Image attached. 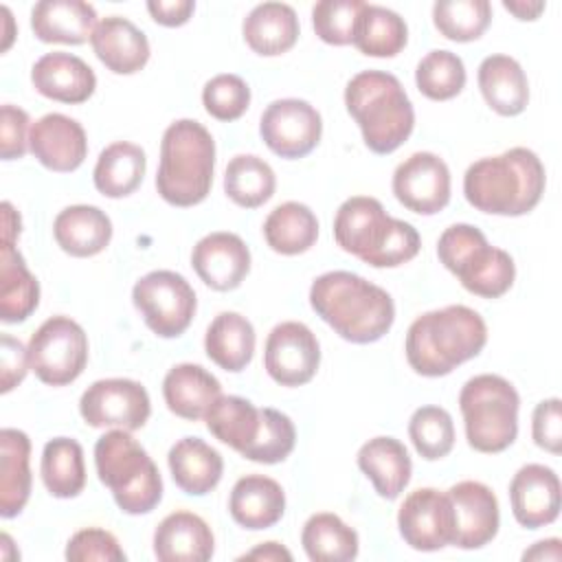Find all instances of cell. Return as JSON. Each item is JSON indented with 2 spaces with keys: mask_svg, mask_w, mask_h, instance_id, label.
I'll use <instances>...</instances> for the list:
<instances>
[{
  "mask_svg": "<svg viewBox=\"0 0 562 562\" xmlns=\"http://www.w3.org/2000/svg\"><path fill=\"white\" fill-rule=\"evenodd\" d=\"M312 310L345 340L369 345L380 340L395 321L391 294L347 270H331L310 288Z\"/></svg>",
  "mask_w": 562,
  "mask_h": 562,
  "instance_id": "cell-1",
  "label": "cell"
},
{
  "mask_svg": "<svg viewBox=\"0 0 562 562\" xmlns=\"http://www.w3.org/2000/svg\"><path fill=\"white\" fill-rule=\"evenodd\" d=\"M487 342L483 316L468 305H446L417 316L406 331V360L424 378H441L472 360Z\"/></svg>",
  "mask_w": 562,
  "mask_h": 562,
  "instance_id": "cell-2",
  "label": "cell"
},
{
  "mask_svg": "<svg viewBox=\"0 0 562 562\" xmlns=\"http://www.w3.org/2000/svg\"><path fill=\"white\" fill-rule=\"evenodd\" d=\"M544 184V165L538 154L512 147L474 160L463 176V195L481 213L518 217L536 209Z\"/></svg>",
  "mask_w": 562,
  "mask_h": 562,
  "instance_id": "cell-3",
  "label": "cell"
},
{
  "mask_svg": "<svg viewBox=\"0 0 562 562\" xmlns=\"http://www.w3.org/2000/svg\"><path fill=\"white\" fill-rule=\"evenodd\" d=\"M336 244L373 268H395L411 261L422 246L413 224L391 217L371 195L347 198L334 217Z\"/></svg>",
  "mask_w": 562,
  "mask_h": 562,
  "instance_id": "cell-4",
  "label": "cell"
},
{
  "mask_svg": "<svg viewBox=\"0 0 562 562\" xmlns=\"http://www.w3.org/2000/svg\"><path fill=\"white\" fill-rule=\"evenodd\" d=\"M345 105L373 154H391L413 134V103L391 72L362 70L353 75L345 88Z\"/></svg>",
  "mask_w": 562,
  "mask_h": 562,
  "instance_id": "cell-5",
  "label": "cell"
},
{
  "mask_svg": "<svg viewBox=\"0 0 562 562\" xmlns=\"http://www.w3.org/2000/svg\"><path fill=\"white\" fill-rule=\"evenodd\" d=\"M215 140L211 132L193 119L173 121L160 140V162L156 189L171 206L200 204L213 184Z\"/></svg>",
  "mask_w": 562,
  "mask_h": 562,
  "instance_id": "cell-6",
  "label": "cell"
},
{
  "mask_svg": "<svg viewBox=\"0 0 562 562\" xmlns=\"http://www.w3.org/2000/svg\"><path fill=\"white\" fill-rule=\"evenodd\" d=\"M94 468L119 509L130 516L149 514L162 498V476L130 430L112 428L97 439Z\"/></svg>",
  "mask_w": 562,
  "mask_h": 562,
  "instance_id": "cell-7",
  "label": "cell"
},
{
  "mask_svg": "<svg viewBox=\"0 0 562 562\" xmlns=\"http://www.w3.org/2000/svg\"><path fill=\"white\" fill-rule=\"evenodd\" d=\"M465 439L485 454L507 450L518 437L520 397L514 384L494 373L470 378L459 393Z\"/></svg>",
  "mask_w": 562,
  "mask_h": 562,
  "instance_id": "cell-8",
  "label": "cell"
},
{
  "mask_svg": "<svg viewBox=\"0 0 562 562\" xmlns=\"http://www.w3.org/2000/svg\"><path fill=\"white\" fill-rule=\"evenodd\" d=\"M437 257L468 292L483 299L503 296L516 279L512 255L490 246L483 231L472 224L448 226L439 235Z\"/></svg>",
  "mask_w": 562,
  "mask_h": 562,
  "instance_id": "cell-9",
  "label": "cell"
},
{
  "mask_svg": "<svg viewBox=\"0 0 562 562\" xmlns=\"http://www.w3.org/2000/svg\"><path fill=\"white\" fill-rule=\"evenodd\" d=\"M31 371L48 386L75 382L88 362V336L70 316L46 318L29 340Z\"/></svg>",
  "mask_w": 562,
  "mask_h": 562,
  "instance_id": "cell-10",
  "label": "cell"
},
{
  "mask_svg": "<svg viewBox=\"0 0 562 562\" xmlns=\"http://www.w3.org/2000/svg\"><path fill=\"white\" fill-rule=\"evenodd\" d=\"M132 301L145 325L160 338H178L195 316L191 283L173 270H151L132 288Z\"/></svg>",
  "mask_w": 562,
  "mask_h": 562,
  "instance_id": "cell-11",
  "label": "cell"
},
{
  "mask_svg": "<svg viewBox=\"0 0 562 562\" xmlns=\"http://www.w3.org/2000/svg\"><path fill=\"white\" fill-rule=\"evenodd\" d=\"M79 413L92 428L138 430L147 424L151 402L147 389L130 378H108L92 382L81 400Z\"/></svg>",
  "mask_w": 562,
  "mask_h": 562,
  "instance_id": "cell-12",
  "label": "cell"
},
{
  "mask_svg": "<svg viewBox=\"0 0 562 562\" xmlns=\"http://www.w3.org/2000/svg\"><path fill=\"white\" fill-rule=\"evenodd\" d=\"M259 134L272 154L294 160L307 156L321 143L323 119L303 99H277L263 110Z\"/></svg>",
  "mask_w": 562,
  "mask_h": 562,
  "instance_id": "cell-13",
  "label": "cell"
},
{
  "mask_svg": "<svg viewBox=\"0 0 562 562\" xmlns=\"http://www.w3.org/2000/svg\"><path fill=\"white\" fill-rule=\"evenodd\" d=\"M397 529L415 551H439L454 540V509L448 492L419 487L411 492L397 512Z\"/></svg>",
  "mask_w": 562,
  "mask_h": 562,
  "instance_id": "cell-14",
  "label": "cell"
},
{
  "mask_svg": "<svg viewBox=\"0 0 562 562\" xmlns=\"http://www.w3.org/2000/svg\"><path fill=\"white\" fill-rule=\"evenodd\" d=\"M321 364V345L314 331L299 321H283L266 338L263 367L281 386L307 384Z\"/></svg>",
  "mask_w": 562,
  "mask_h": 562,
  "instance_id": "cell-15",
  "label": "cell"
},
{
  "mask_svg": "<svg viewBox=\"0 0 562 562\" xmlns=\"http://www.w3.org/2000/svg\"><path fill=\"white\" fill-rule=\"evenodd\" d=\"M391 187L404 209L435 215L450 202V169L437 154L415 151L395 167Z\"/></svg>",
  "mask_w": 562,
  "mask_h": 562,
  "instance_id": "cell-16",
  "label": "cell"
},
{
  "mask_svg": "<svg viewBox=\"0 0 562 562\" xmlns=\"http://www.w3.org/2000/svg\"><path fill=\"white\" fill-rule=\"evenodd\" d=\"M454 509V540L459 549H481L501 527L498 498L481 481H459L448 490Z\"/></svg>",
  "mask_w": 562,
  "mask_h": 562,
  "instance_id": "cell-17",
  "label": "cell"
},
{
  "mask_svg": "<svg viewBox=\"0 0 562 562\" xmlns=\"http://www.w3.org/2000/svg\"><path fill=\"white\" fill-rule=\"evenodd\" d=\"M191 266L204 285L217 292H231L250 272V250L235 233H209L193 246Z\"/></svg>",
  "mask_w": 562,
  "mask_h": 562,
  "instance_id": "cell-18",
  "label": "cell"
},
{
  "mask_svg": "<svg viewBox=\"0 0 562 562\" xmlns=\"http://www.w3.org/2000/svg\"><path fill=\"white\" fill-rule=\"evenodd\" d=\"M29 149L46 169L70 173L79 169L88 156L86 130L66 114H44L31 125Z\"/></svg>",
  "mask_w": 562,
  "mask_h": 562,
  "instance_id": "cell-19",
  "label": "cell"
},
{
  "mask_svg": "<svg viewBox=\"0 0 562 562\" xmlns=\"http://www.w3.org/2000/svg\"><path fill=\"white\" fill-rule=\"evenodd\" d=\"M509 503L516 522L525 529L551 525L560 514V479L542 463L522 465L509 483Z\"/></svg>",
  "mask_w": 562,
  "mask_h": 562,
  "instance_id": "cell-20",
  "label": "cell"
},
{
  "mask_svg": "<svg viewBox=\"0 0 562 562\" xmlns=\"http://www.w3.org/2000/svg\"><path fill=\"white\" fill-rule=\"evenodd\" d=\"M33 88L59 103H83L97 88L94 70L77 55L53 50L42 55L31 68Z\"/></svg>",
  "mask_w": 562,
  "mask_h": 562,
  "instance_id": "cell-21",
  "label": "cell"
},
{
  "mask_svg": "<svg viewBox=\"0 0 562 562\" xmlns=\"http://www.w3.org/2000/svg\"><path fill=\"white\" fill-rule=\"evenodd\" d=\"M213 531L193 512H171L154 531V555L160 562H206L213 558Z\"/></svg>",
  "mask_w": 562,
  "mask_h": 562,
  "instance_id": "cell-22",
  "label": "cell"
},
{
  "mask_svg": "<svg viewBox=\"0 0 562 562\" xmlns=\"http://www.w3.org/2000/svg\"><path fill=\"white\" fill-rule=\"evenodd\" d=\"M90 44L99 61L114 75H134L149 61L147 35L121 15L99 20Z\"/></svg>",
  "mask_w": 562,
  "mask_h": 562,
  "instance_id": "cell-23",
  "label": "cell"
},
{
  "mask_svg": "<svg viewBox=\"0 0 562 562\" xmlns=\"http://www.w3.org/2000/svg\"><path fill=\"white\" fill-rule=\"evenodd\" d=\"M228 512L233 520L244 529H268L283 518L285 492L270 476L246 474L237 479L231 490Z\"/></svg>",
  "mask_w": 562,
  "mask_h": 562,
  "instance_id": "cell-24",
  "label": "cell"
},
{
  "mask_svg": "<svg viewBox=\"0 0 562 562\" xmlns=\"http://www.w3.org/2000/svg\"><path fill=\"white\" fill-rule=\"evenodd\" d=\"M97 24L94 7L83 0H42L31 9V29L46 44H83Z\"/></svg>",
  "mask_w": 562,
  "mask_h": 562,
  "instance_id": "cell-25",
  "label": "cell"
},
{
  "mask_svg": "<svg viewBox=\"0 0 562 562\" xmlns=\"http://www.w3.org/2000/svg\"><path fill=\"white\" fill-rule=\"evenodd\" d=\"M220 395V380L193 362H180L171 367L162 380V397L167 408L189 422L204 419L206 411Z\"/></svg>",
  "mask_w": 562,
  "mask_h": 562,
  "instance_id": "cell-26",
  "label": "cell"
},
{
  "mask_svg": "<svg viewBox=\"0 0 562 562\" xmlns=\"http://www.w3.org/2000/svg\"><path fill=\"white\" fill-rule=\"evenodd\" d=\"M173 483L189 496H204L217 487L224 461L222 454L200 437L178 439L167 454Z\"/></svg>",
  "mask_w": 562,
  "mask_h": 562,
  "instance_id": "cell-27",
  "label": "cell"
},
{
  "mask_svg": "<svg viewBox=\"0 0 562 562\" xmlns=\"http://www.w3.org/2000/svg\"><path fill=\"white\" fill-rule=\"evenodd\" d=\"M358 468L373 483L378 496L395 501L411 481L413 463L406 446L395 437H373L358 450Z\"/></svg>",
  "mask_w": 562,
  "mask_h": 562,
  "instance_id": "cell-28",
  "label": "cell"
},
{
  "mask_svg": "<svg viewBox=\"0 0 562 562\" xmlns=\"http://www.w3.org/2000/svg\"><path fill=\"white\" fill-rule=\"evenodd\" d=\"M57 246L70 257H94L112 239V220L92 204H72L57 213L53 222Z\"/></svg>",
  "mask_w": 562,
  "mask_h": 562,
  "instance_id": "cell-29",
  "label": "cell"
},
{
  "mask_svg": "<svg viewBox=\"0 0 562 562\" xmlns=\"http://www.w3.org/2000/svg\"><path fill=\"white\" fill-rule=\"evenodd\" d=\"M479 90L501 116H518L529 103V81L522 66L509 55H487L479 64Z\"/></svg>",
  "mask_w": 562,
  "mask_h": 562,
  "instance_id": "cell-30",
  "label": "cell"
},
{
  "mask_svg": "<svg viewBox=\"0 0 562 562\" xmlns=\"http://www.w3.org/2000/svg\"><path fill=\"white\" fill-rule=\"evenodd\" d=\"M31 439L18 428L0 430V516H18L31 496Z\"/></svg>",
  "mask_w": 562,
  "mask_h": 562,
  "instance_id": "cell-31",
  "label": "cell"
},
{
  "mask_svg": "<svg viewBox=\"0 0 562 562\" xmlns=\"http://www.w3.org/2000/svg\"><path fill=\"white\" fill-rule=\"evenodd\" d=\"M296 11L285 2H261L244 18L241 33L246 44L263 57L288 53L299 40Z\"/></svg>",
  "mask_w": 562,
  "mask_h": 562,
  "instance_id": "cell-32",
  "label": "cell"
},
{
  "mask_svg": "<svg viewBox=\"0 0 562 562\" xmlns=\"http://www.w3.org/2000/svg\"><path fill=\"white\" fill-rule=\"evenodd\" d=\"M40 305V283L26 268L15 241L0 246V318L4 323L26 321Z\"/></svg>",
  "mask_w": 562,
  "mask_h": 562,
  "instance_id": "cell-33",
  "label": "cell"
},
{
  "mask_svg": "<svg viewBox=\"0 0 562 562\" xmlns=\"http://www.w3.org/2000/svg\"><path fill=\"white\" fill-rule=\"evenodd\" d=\"M255 327L237 312L217 314L204 334L206 356L224 371L237 373L246 369L255 353Z\"/></svg>",
  "mask_w": 562,
  "mask_h": 562,
  "instance_id": "cell-34",
  "label": "cell"
},
{
  "mask_svg": "<svg viewBox=\"0 0 562 562\" xmlns=\"http://www.w3.org/2000/svg\"><path fill=\"white\" fill-rule=\"evenodd\" d=\"M145 169L147 158L143 147L130 140H116L99 154L92 180L99 193L116 200L134 193L140 187Z\"/></svg>",
  "mask_w": 562,
  "mask_h": 562,
  "instance_id": "cell-35",
  "label": "cell"
},
{
  "mask_svg": "<svg viewBox=\"0 0 562 562\" xmlns=\"http://www.w3.org/2000/svg\"><path fill=\"white\" fill-rule=\"evenodd\" d=\"M263 239L279 255H301L316 244L318 220L307 204L283 202L263 222Z\"/></svg>",
  "mask_w": 562,
  "mask_h": 562,
  "instance_id": "cell-36",
  "label": "cell"
},
{
  "mask_svg": "<svg viewBox=\"0 0 562 562\" xmlns=\"http://www.w3.org/2000/svg\"><path fill=\"white\" fill-rule=\"evenodd\" d=\"M42 481L50 496L75 498L86 487L83 448L72 437H55L42 450Z\"/></svg>",
  "mask_w": 562,
  "mask_h": 562,
  "instance_id": "cell-37",
  "label": "cell"
},
{
  "mask_svg": "<svg viewBox=\"0 0 562 562\" xmlns=\"http://www.w3.org/2000/svg\"><path fill=\"white\" fill-rule=\"evenodd\" d=\"M209 432L239 454L257 439L261 426L259 408L239 395H220L204 415Z\"/></svg>",
  "mask_w": 562,
  "mask_h": 562,
  "instance_id": "cell-38",
  "label": "cell"
},
{
  "mask_svg": "<svg viewBox=\"0 0 562 562\" xmlns=\"http://www.w3.org/2000/svg\"><path fill=\"white\" fill-rule=\"evenodd\" d=\"M301 544L305 555L314 562H347L353 560L360 549L356 529L331 512L307 518L301 531Z\"/></svg>",
  "mask_w": 562,
  "mask_h": 562,
  "instance_id": "cell-39",
  "label": "cell"
},
{
  "mask_svg": "<svg viewBox=\"0 0 562 562\" xmlns=\"http://www.w3.org/2000/svg\"><path fill=\"white\" fill-rule=\"evenodd\" d=\"M406 40L408 26L400 13L364 2L351 42L362 55L395 57L406 46Z\"/></svg>",
  "mask_w": 562,
  "mask_h": 562,
  "instance_id": "cell-40",
  "label": "cell"
},
{
  "mask_svg": "<svg viewBox=\"0 0 562 562\" xmlns=\"http://www.w3.org/2000/svg\"><path fill=\"white\" fill-rule=\"evenodd\" d=\"M277 189V176L272 167L255 156L239 154L228 160L224 171V193L244 209H257L266 204Z\"/></svg>",
  "mask_w": 562,
  "mask_h": 562,
  "instance_id": "cell-41",
  "label": "cell"
},
{
  "mask_svg": "<svg viewBox=\"0 0 562 562\" xmlns=\"http://www.w3.org/2000/svg\"><path fill=\"white\" fill-rule=\"evenodd\" d=\"M432 22L446 40L472 42L490 26L492 4L487 0H437Z\"/></svg>",
  "mask_w": 562,
  "mask_h": 562,
  "instance_id": "cell-42",
  "label": "cell"
},
{
  "mask_svg": "<svg viewBox=\"0 0 562 562\" xmlns=\"http://www.w3.org/2000/svg\"><path fill=\"white\" fill-rule=\"evenodd\" d=\"M415 83L424 97L432 101H448L465 86L463 59L452 50H430L417 64Z\"/></svg>",
  "mask_w": 562,
  "mask_h": 562,
  "instance_id": "cell-43",
  "label": "cell"
},
{
  "mask_svg": "<svg viewBox=\"0 0 562 562\" xmlns=\"http://www.w3.org/2000/svg\"><path fill=\"white\" fill-rule=\"evenodd\" d=\"M408 437L422 459H443L454 446L452 415L441 406H419L408 419Z\"/></svg>",
  "mask_w": 562,
  "mask_h": 562,
  "instance_id": "cell-44",
  "label": "cell"
},
{
  "mask_svg": "<svg viewBox=\"0 0 562 562\" xmlns=\"http://www.w3.org/2000/svg\"><path fill=\"white\" fill-rule=\"evenodd\" d=\"M261 426L257 439L241 452L244 459L255 463H281L290 457L296 443V428L292 419L277 408H259Z\"/></svg>",
  "mask_w": 562,
  "mask_h": 562,
  "instance_id": "cell-45",
  "label": "cell"
},
{
  "mask_svg": "<svg viewBox=\"0 0 562 562\" xmlns=\"http://www.w3.org/2000/svg\"><path fill=\"white\" fill-rule=\"evenodd\" d=\"M362 7V0H321L312 7V26L325 44L347 46L353 42Z\"/></svg>",
  "mask_w": 562,
  "mask_h": 562,
  "instance_id": "cell-46",
  "label": "cell"
},
{
  "mask_svg": "<svg viewBox=\"0 0 562 562\" xmlns=\"http://www.w3.org/2000/svg\"><path fill=\"white\" fill-rule=\"evenodd\" d=\"M204 110L217 121H237L250 105V88L239 75H215L202 88Z\"/></svg>",
  "mask_w": 562,
  "mask_h": 562,
  "instance_id": "cell-47",
  "label": "cell"
},
{
  "mask_svg": "<svg viewBox=\"0 0 562 562\" xmlns=\"http://www.w3.org/2000/svg\"><path fill=\"white\" fill-rule=\"evenodd\" d=\"M64 555L68 562H90V560L121 562L127 558L119 540L114 538V533L99 527H88L72 533Z\"/></svg>",
  "mask_w": 562,
  "mask_h": 562,
  "instance_id": "cell-48",
  "label": "cell"
},
{
  "mask_svg": "<svg viewBox=\"0 0 562 562\" xmlns=\"http://www.w3.org/2000/svg\"><path fill=\"white\" fill-rule=\"evenodd\" d=\"M31 119L29 114L11 103L0 108V156L2 160L22 158L29 149V134H31Z\"/></svg>",
  "mask_w": 562,
  "mask_h": 562,
  "instance_id": "cell-49",
  "label": "cell"
},
{
  "mask_svg": "<svg viewBox=\"0 0 562 562\" xmlns=\"http://www.w3.org/2000/svg\"><path fill=\"white\" fill-rule=\"evenodd\" d=\"M531 437L538 448L560 454L562 452V402L549 397L536 404L531 415Z\"/></svg>",
  "mask_w": 562,
  "mask_h": 562,
  "instance_id": "cell-50",
  "label": "cell"
},
{
  "mask_svg": "<svg viewBox=\"0 0 562 562\" xmlns=\"http://www.w3.org/2000/svg\"><path fill=\"white\" fill-rule=\"evenodd\" d=\"M2 360H0V391L9 393L15 389L31 369L29 362V347H24L18 338L11 334H2Z\"/></svg>",
  "mask_w": 562,
  "mask_h": 562,
  "instance_id": "cell-51",
  "label": "cell"
},
{
  "mask_svg": "<svg viewBox=\"0 0 562 562\" xmlns=\"http://www.w3.org/2000/svg\"><path fill=\"white\" fill-rule=\"evenodd\" d=\"M147 11L154 22L162 26H182L195 11L193 0H149Z\"/></svg>",
  "mask_w": 562,
  "mask_h": 562,
  "instance_id": "cell-52",
  "label": "cell"
},
{
  "mask_svg": "<svg viewBox=\"0 0 562 562\" xmlns=\"http://www.w3.org/2000/svg\"><path fill=\"white\" fill-rule=\"evenodd\" d=\"M239 560H263V562L288 560V562H290V560H292V553H290L283 544L270 540V542H261V544H257L255 549H250L248 553L239 555Z\"/></svg>",
  "mask_w": 562,
  "mask_h": 562,
  "instance_id": "cell-53",
  "label": "cell"
},
{
  "mask_svg": "<svg viewBox=\"0 0 562 562\" xmlns=\"http://www.w3.org/2000/svg\"><path fill=\"white\" fill-rule=\"evenodd\" d=\"M522 560L525 562L527 560H538V562H542V560H549V562L562 560V542H560V538H547V540L536 542L531 549H527L522 553Z\"/></svg>",
  "mask_w": 562,
  "mask_h": 562,
  "instance_id": "cell-54",
  "label": "cell"
},
{
  "mask_svg": "<svg viewBox=\"0 0 562 562\" xmlns=\"http://www.w3.org/2000/svg\"><path fill=\"white\" fill-rule=\"evenodd\" d=\"M20 228H22L20 213L11 206V202H2V239L15 241L20 235Z\"/></svg>",
  "mask_w": 562,
  "mask_h": 562,
  "instance_id": "cell-55",
  "label": "cell"
},
{
  "mask_svg": "<svg viewBox=\"0 0 562 562\" xmlns=\"http://www.w3.org/2000/svg\"><path fill=\"white\" fill-rule=\"evenodd\" d=\"M503 7L509 13H514L518 20H536L544 11V2H525V0H518V2L505 0Z\"/></svg>",
  "mask_w": 562,
  "mask_h": 562,
  "instance_id": "cell-56",
  "label": "cell"
},
{
  "mask_svg": "<svg viewBox=\"0 0 562 562\" xmlns=\"http://www.w3.org/2000/svg\"><path fill=\"white\" fill-rule=\"evenodd\" d=\"M0 15H2V20H4V44L0 46V50L4 53L9 46H11V42H13V18H11V11L7 9V7H0Z\"/></svg>",
  "mask_w": 562,
  "mask_h": 562,
  "instance_id": "cell-57",
  "label": "cell"
}]
</instances>
